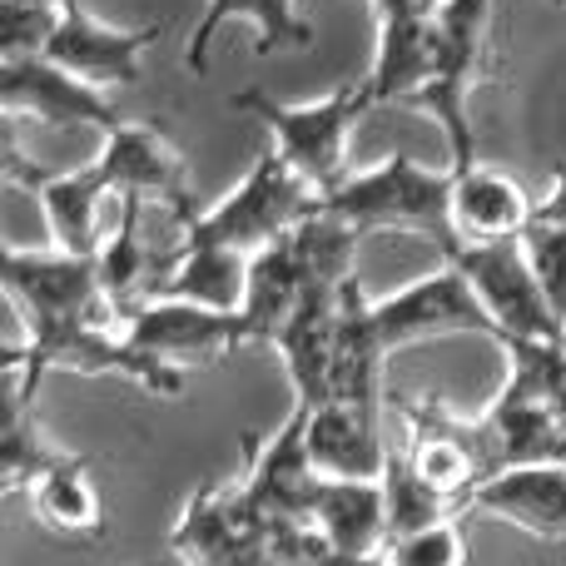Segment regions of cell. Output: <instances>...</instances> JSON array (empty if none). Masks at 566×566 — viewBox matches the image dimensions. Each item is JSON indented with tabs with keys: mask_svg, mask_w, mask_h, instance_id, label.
<instances>
[{
	"mask_svg": "<svg viewBox=\"0 0 566 566\" xmlns=\"http://www.w3.org/2000/svg\"><path fill=\"white\" fill-rule=\"evenodd\" d=\"M448 264L472 283V293L482 298L488 318L497 323L502 343L507 338L566 343V328L557 313H552V298H547V289H542L522 239H507V244H462Z\"/></svg>",
	"mask_w": 566,
	"mask_h": 566,
	"instance_id": "obj_7",
	"label": "cell"
},
{
	"mask_svg": "<svg viewBox=\"0 0 566 566\" xmlns=\"http://www.w3.org/2000/svg\"><path fill=\"white\" fill-rule=\"evenodd\" d=\"M522 244H527L532 269H537L542 289H547V298H552V313H557L566 328V229L532 224L527 234H522Z\"/></svg>",
	"mask_w": 566,
	"mask_h": 566,
	"instance_id": "obj_30",
	"label": "cell"
},
{
	"mask_svg": "<svg viewBox=\"0 0 566 566\" xmlns=\"http://www.w3.org/2000/svg\"><path fill=\"white\" fill-rule=\"evenodd\" d=\"M382 497H388V542L412 537V532H428L438 522H452V502L438 488L418 478V468L408 462V452L398 448V438L388 432V462H382Z\"/></svg>",
	"mask_w": 566,
	"mask_h": 566,
	"instance_id": "obj_27",
	"label": "cell"
},
{
	"mask_svg": "<svg viewBox=\"0 0 566 566\" xmlns=\"http://www.w3.org/2000/svg\"><path fill=\"white\" fill-rule=\"evenodd\" d=\"M333 566H388L382 557H333Z\"/></svg>",
	"mask_w": 566,
	"mask_h": 566,
	"instance_id": "obj_32",
	"label": "cell"
},
{
	"mask_svg": "<svg viewBox=\"0 0 566 566\" xmlns=\"http://www.w3.org/2000/svg\"><path fill=\"white\" fill-rule=\"evenodd\" d=\"M0 105H6V119H35V125H50V129L95 125L109 135L115 125H125L119 109L109 105L99 90L65 75V70L50 65L45 55L0 60Z\"/></svg>",
	"mask_w": 566,
	"mask_h": 566,
	"instance_id": "obj_12",
	"label": "cell"
},
{
	"mask_svg": "<svg viewBox=\"0 0 566 566\" xmlns=\"http://www.w3.org/2000/svg\"><path fill=\"white\" fill-rule=\"evenodd\" d=\"M35 6H60V0H35Z\"/></svg>",
	"mask_w": 566,
	"mask_h": 566,
	"instance_id": "obj_34",
	"label": "cell"
},
{
	"mask_svg": "<svg viewBox=\"0 0 566 566\" xmlns=\"http://www.w3.org/2000/svg\"><path fill=\"white\" fill-rule=\"evenodd\" d=\"M313 214H318V189H313L279 149L259 155L254 169L244 175V185L219 199L214 209H205V214H199L195 205L175 209L179 239H189V244H224L249 259H254L259 249L279 244L289 229H298L303 219H313Z\"/></svg>",
	"mask_w": 566,
	"mask_h": 566,
	"instance_id": "obj_2",
	"label": "cell"
},
{
	"mask_svg": "<svg viewBox=\"0 0 566 566\" xmlns=\"http://www.w3.org/2000/svg\"><path fill=\"white\" fill-rule=\"evenodd\" d=\"M99 175L109 179L115 195H159L169 209L189 205V175L185 159L169 149V139L155 125H115L95 155Z\"/></svg>",
	"mask_w": 566,
	"mask_h": 566,
	"instance_id": "obj_19",
	"label": "cell"
},
{
	"mask_svg": "<svg viewBox=\"0 0 566 566\" xmlns=\"http://www.w3.org/2000/svg\"><path fill=\"white\" fill-rule=\"evenodd\" d=\"M388 432L398 438V448L408 452V462L418 468V478L428 488H438L458 512H468L472 492L492 478V448L482 422H462L442 408L438 398H392L388 402Z\"/></svg>",
	"mask_w": 566,
	"mask_h": 566,
	"instance_id": "obj_6",
	"label": "cell"
},
{
	"mask_svg": "<svg viewBox=\"0 0 566 566\" xmlns=\"http://www.w3.org/2000/svg\"><path fill=\"white\" fill-rule=\"evenodd\" d=\"M25 497L35 507V522H45L50 532H65L80 542L105 537V507H99V492L90 482V458L60 452V462L30 482Z\"/></svg>",
	"mask_w": 566,
	"mask_h": 566,
	"instance_id": "obj_23",
	"label": "cell"
},
{
	"mask_svg": "<svg viewBox=\"0 0 566 566\" xmlns=\"http://www.w3.org/2000/svg\"><path fill=\"white\" fill-rule=\"evenodd\" d=\"M438 333H482V338L502 343L497 323L488 318V308H482V298L472 293V283L452 264L432 269V274L412 279L408 289L373 303V338H378L382 353L412 348V343L438 338Z\"/></svg>",
	"mask_w": 566,
	"mask_h": 566,
	"instance_id": "obj_8",
	"label": "cell"
},
{
	"mask_svg": "<svg viewBox=\"0 0 566 566\" xmlns=\"http://www.w3.org/2000/svg\"><path fill=\"white\" fill-rule=\"evenodd\" d=\"M234 109L254 115L269 129L274 149L318 189V199L328 189H338L348 179V135L358 125L363 109H373L368 80H343L333 95L313 99V105H279L264 90H239L229 99Z\"/></svg>",
	"mask_w": 566,
	"mask_h": 566,
	"instance_id": "obj_4",
	"label": "cell"
},
{
	"mask_svg": "<svg viewBox=\"0 0 566 566\" xmlns=\"http://www.w3.org/2000/svg\"><path fill=\"white\" fill-rule=\"evenodd\" d=\"M149 274H155V254L145 249V195H119V229L99 249V279H105L109 308L119 313L145 298Z\"/></svg>",
	"mask_w": 566,
	"mask_h": 566,
	"instance_id": "obj_26",
	"label": "cell"
},
{
	"mask_svg": "<svg viewBox=\"0 0 566 566\" xmlns=\"http://www.w3.org/2000/svg\"><path fill=\"white\" fill-rule=\"evenodd\" d=\"M159 30L165 25H139V30L99 25L75 0H60V20L40 55L50 65H60L65 75L85 80L90 90H115V85H135L139 80V55L159 40Z\"/></svg>",
	"mask_w": 566,
	"mask_h": 566,
	"instance_id": "obj_11",
	"label": "cell"
},
{
	"mask_svg": "<svg viewBox=\"0 0 566 566\" xmlns=\"http://www.w3.org/2000/svg\"><path fill=\"white\" fill-rule=\"evenodd\" d=\"M382 562L388 566H462L468 562V542H462L458 522H438V527H428V532L388 542Z\"/></svg>",
	"mask_w": 566,
	"mask_h": 566,
	"instance_id": "obj_29",
	"label": "cell"
},
{
	"mask_svg": "<svg viewBox=\"0 0 566 566\" xmlns=\"http://www.w3.org/2000/svg\"><path fill=\"white\" fill-rule=\"evenodd\" d=\"M537 205L512 175L488 165H472L452 175V234L462 244H507L532 229Z\"/></svg>",
	"mask_w": 566,
	"mask_h": 566,
	"instance_id": "obj_21",
	"label": "cell"
},
{
	"mask_svg": "<svg viewBox=\"0 0 566 566\" xmlns=\"http://www.w3.org/2000/svg\"><path fill=\"white\" fill-rule=\"evenodd\" d=\"M308 458L323 478L378 482L388 462V422L382 412H368L358 402L323 398L308 412Z\"/></svg>",
	"mask_w": 566,
	"mask_h": 566,
	"instance_id": "obj_18",
	"label": "cell"
},
{
	"mask_svg": "<svg viewBox=\"0 0 566 566\" xmlns=\"http://www.w3.org/2000/svg\"><path fill=\"white\" fill-rule=\"evenodd\" d=\"M488 30H492V0H438L432 6V70L428 85L402 109H422L438 119L452 149V175L478 165V139H472V109L468 95L478 80H488Z\"/></svg>",
	"mask_w": 566,
	"mask_h": 566,
	"instance_id": "obj_3",
	"label": "cell"
},
{
	"mask_svg": "<svg viewBox=\"0 0 566 566\" xmlns=\"http://www.w3.org/2000/svg\"><path fill=\"white\" fill-rule=\"evenodd\" d=\"M378 6V60L368 70V99L408 105L432 70V6L438 0H373Z\"/></svg>",
	"mask_w": 566,
	"mask_h": 566,
	"instance_id": "obj_16",
	"label": "cell"
},
{
	"mask_svg": "<svg viewBox=\"0 0 566 566\" xmlns=\"http://www.w3.org/2000/svg\"><path fill=\"white\" fill-rule=\"evenodd\" d=\"M468 512H492L532 537L566 542V468L562 462H532V468H502L472 492Z\"/></svg>",
	"mask_w": 566,
	"mask_h": 566,
	"instance_id": "obj_20",
	"label": "cell"
},
{
	"mask_svg": "<svg viewBox=\"0 0 566 566\" xmlns=\"http://www.w3.org/2000/svg\"><path fill=\"white\" fill-rule=\"evenodd\" d=\"M0 279L15 293L30 328H50V323H99V303H109L105 279H99V259L20 254V249H10V254L0 259Z\"/></svg>",
	"mask_w": 566,
	"mask_h": 566,
	"instance_id": "obj_9",
	"label": "cell"
},
{
	"mask_svg": "<svg viewBox=\"0 0 566 566\" xmlns=\"http://www.w3.org/2000/svg\"><path fill=\"white\" fill-rule=\"evenodd\" d=\"M244 293H249V254L224 244H189V239H179L175 249L155 254V274H149L145 298H179V303L244 313Z\"/></svg>",
	"mask_w": 566,
	"mask_h": 566,
	"instance_id": "obj_17",
	"label": "cell"
},
{
	"mask_svg": "<svg viewBox=\"0 0 566 566\" xmlns=\"http://www.w3.org/2000/svg\"><path fill=\"white\" fill-rule=\"evenodd\" d=\"M6 368H10V408L25 412L30 392H35L40 373L50 368H80V373H125V378L145 382L149 392L179 398L189 373L179 363H159L149 353H139L129 338H109L99 323H50V328H30L25 343L6 348Z\"/></svg>",
	"mask_w": 566,
	"mask_h": 566,
	"instance_id": "obj_5",
	"label": "cell"
},
{
	"mask_svg": "<svg viewBox=\"0 0 566 566\" xmlns=\"http://www.w3.org/2000/svg\"><path fill=\"white\" fill-rule=\"evenodd\" d=\"M6 179L10 185H30V195L45 205L50 214V234H55L60 254H80V259H99V199L109 195V179L99 175V165L70 169V175H50V169L30 165L15 145L6 149Z\"/></svg>",
	"mask_w": 566,
	"mask_h": 566,
	"instance_id": "obj_15",
	"label": "cell"
},
{
	"mask_svg": "<svg viewBox=\"0 0 566 566\" xmlns=\"http://www.w3.org/2000/svg\"><path fill=\"white\" fill-rule=\"evenodd\" d=\"M234 15H249L259 25V55H274L283 45H313V30L293 15V0H205V15H199L195 35L185 45V65L195 75L209 70V40Z\"/></svg>",
	"mask_w": 566,
	"mask_h": 566,
	"instance_id": "obj_25",
	"label": "cell"
},
{
	"mask_svg": "<svg viewBox=\"0 0 566 566\" xmlns=\"http://www.w3.org/2000/svg\"><path fill=\"white\" fill-rule=\"evenodd\" d=\"M557 462H562V468H566V438H562V448H557Z\"/></svg>",
	"mask_w": 566,
	"mask_h": 566,
	"instance_id": "obj_33",
	"label": "cell"
},
{
	"mask_svg": "<svg viewBox=\"0 0 566 566\" xmlns=\"http://www.w3.org/2000/svg\"><path fill=\"white\" fill-rule=\"evenodd\" d=\"M313 527L333 547V557H382L388 552V497L382 482L318 478Z\"/></svg>",
	"mask_w": 566,
	"mask_h": 566,
	"instance_id": "obj_22",
	"label": "cell"
},
{
	"mask_svg": "<svg viewBox=\"0 0 566 566\" xmlns=\"http://www.w3.org/2000/svg\"><path fill=\"white\" fill-rule=\"evenodd\" d=\"M269 532L259 507L249 502L244 482H219L185 502L175 532H169V557L179 566H234Z\"/></svg>",
	"mask_w": 566,
	"mask_h": 566,
	"instance_id": "obj_13",
	"label": "cell"
},
{
	"mask_svg": "<svg viewBox=\"0 0 566 566\" xmlns=\"http://www.w3.org/2000/svg\"><path fill=\"white\" fill-rule=\"evenodd\" d=\"M159 566H179V562H175V557H169V562H159Z\"/></svg>",
	"mask_w": 566,
	"mask_h": 566,
	"instance_id": "obj_35",
	"label": "cell"
},
{
	"mask_svg": "<svg viewBox=\"0 0 566 566\" xmlns=\"http://www.w3.org/2000/svg\"><path fill=\"white\" fill-rule=\"evenodd\" d=\"M60 462V452H50L40 442V432L30 428L25 412L10 408V422H6V438H0V478H6L10 492H30V482L40 472H50Z\"/></svg>",
	"mask_w": 566,
	"mask_h": 566,
	"instance_id": "obj_28",
	"label": "cell"
},
{
	"mask_svg": "<svg viewBox=\"0 0 566 566\" xmlns=\"http://www.w3.org/2000/svg\"><path fill=\"white\" fill-rule=\"evenodd\" d=\"M303 298V264H298V249H293V229L279 239V244L259 249L249 259V293H244V318L254 343H269L274 348L289 313L298 308Z\"/></svg>",
	"mask_w": 566,
	"mask_h": 566,
	"instance_id": "obj_24",
	"label": "cell"
},
{
	"mask_svg": "<svg viewBox=\"0 0 566 566\" xmlns=\"http://www.w3.org/2000/svg\"><path fill=\"white\" fill-rule=\"evenodd\" d=\"M532 224H552V229H566V165L552 169V195L537 205Z\"/></svg>",
	"mask_w": 566,
	"mask_h": 566,
	"instance_id": "obj_31",
	"label": "cell"
},
{
	"mask_svg": "<svg viewBox=\"0 0 566 566\" xmlns=\"http://www.w3.org/2000/svg\"><path fill=\"white\" fill-rule=\"evenodd\" d=\"M125 323V338L139 353L159 363H179V358H219V353L254 343L244 313H224V308H205V303H179V298H145L129 303L115 313Z\"/></svg>",
	"mask_w": 566,
	"mask_h": 566,
	"instance_id": "obj_10",
	"label": "cell"
},
{
	"mask_svg": "<svg viewBox=\"0 0 566 566\" xmlns=\"http://www.w3.org/2000/svg\"><path fill=\"white\" fill-rule=\"evenodd\" d=\"M318 478L308 458V408H293V418L283 422L264 448H254L244 468V492L259 507V517L274 522H313V497H318Z\"/></svg>",
	"mask_w": 566,
	"mask_h": 566,
	"instance_id": "obj_14",
	"label": "cell"
},
{
	"mask_svg": "<svg viewBox=\"0 0 566 566\" xmlns=\"http://www.w3.org/2000/svg\"><path fill=\"white\" fill-rule=\"evenodd\" d=\"M318 214H333L353 224L363 239L373 229H402V234H422L442 249V259L458 254V234H452V169L418 165L408 155H392L382 165L348 175L338 189L318 199Z\"/></svg>",
	"mask_w": 566,
	"mask_h": 566,
	"instance_id": "obj_1",
	"label": "cell"
}]
</instances>
